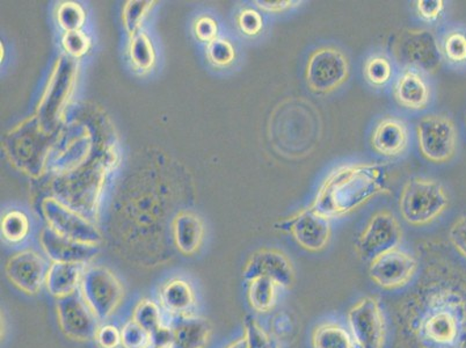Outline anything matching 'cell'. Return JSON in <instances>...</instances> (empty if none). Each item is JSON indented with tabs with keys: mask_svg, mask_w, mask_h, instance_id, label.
Masks as SVG:
<instances>
[{
	"mask_svg": "<svg viewBox=\"0 0 466 348\" xmlns=\"http://www.w3.org/2000/svg\"><path fill=\"white\" fill-rule=\"evenodd\" d=\"M389 169L380 164H351L326 178L312 206L328 219L357 210L377 195L389 193Z\"/></svg>",
	"mask_w": 466,
	"mask_h": 348,
	"instance_id": "obj_1",
	"label": "cell"
},
{
	"mask_svg": "<svg viewBox=\"0 0 466 348\" xmlns=\"http://www.w3.org/2000/svg\"><path fill=\"white\" fill-rule=\"evenodd\" d=\"M465 322V310L459 297L448 292L428 294L410 321V329L422 348H451Z\"/></svg>",
	"mask_w": 466,
	"mask_h": 348,
	"instance_id": "obj_2",
	"label": "cell"
},
{
	"mask_svg": "<svg viewBox=\"0 0 466 348\" xmlns=\"http://www.w3.org/2000/svg\"><path fill=\"white\" fill-rule=\"evenodd\" d=\"M449 197L438 180L415 177L401 189L400 210L410 226L422 227L434 222L446 211Z\"/></svg>",
	"mask_w": 466,
	"mask_h": 348,
	"instance_id": "obj_3",
	"label": "cell"
},
{
	"mask_svg": "<svg viewBox=\"0 0 466 348\" xmlns=\"http://www.w3.org/2000/svg\"><path fill=\"white\" fill-rule=\"evenodd\" d=\"M79 294L96 320L106 322L121 307L125 287L121 280L107 267L86 266L80 282Z\"/></svg>",
	"mask_w": 466,
	"mask_h": 348,
	"instance_id": "obj_4",
	"label": "cell"
},
{
	"mask_svg": "<svg viewBox=\"0 0 466 348\" xmlns=\"http://www.w3.org/2000/svg\"><path fill=\"white\" fill-rule=\"evenodd\" d=\"M349 57L336 46H320L310 55L305 67V80L316 95L336 91L350 77Z\"/></svg>",
	"mask_w": 466,
	"mask_h": 348,
	"instance_id": "obj_5",
	"label": "cell"
},
{
	"mask_svg": "<svg viewBox=\"0 0 466 348\" xmlns=\"http://www.w3.org/2000/svg\"><path fill=\"white\" fill-rule=\"evenodd\" d=\"M419 148L427 160L448 163L456 155L459 133L451 118L442 114L423 117L417 126Z\"/></svg>",
	"mask_w": 466,
	"mask_h": 348,
	"instance_id": "obj_6",
	"label": "cell"
},
{
	"mask_svg": "<svg viewBox=\"0 0 466 348\" xmlns=\"http://www.w3.org/2000/svg\"><path fill=\"white\" fill-rule=\"evenodd\" d=\"M402 231L396 216L380 210L371 216L367 227L355 243V251L363 261H372L390 250L400 248Z\"/></svg>",
	"mask_w": 466,
	"mask_h": 348,
	"instance_id": "obj_7",
	"label": "cell"
},
{
	"mask_svg": "<svg viewBox=\"0 0 466 348\" xmlns=\"http://www.w3.org/2000/svg\"><path fill=\"white\" fill-rule=\"evenodd\" d=\"M396 54L410 69L434 74L442 63L440 42L426 29H410L397 40Z\"/></svg>",
	"mask_w": 466,
	"mask_h": 348,
	"instance_id": "obj_8",
	"label": "cell"
},
{
	"mask_svg": "<svg viewBox=\"0 0 466 348\" xmlns=\"http://www.w3.org/2000/svg\"><path fill=\"white\" fill-rule=\"evenodd\" d=\"M349 326L358 348H383L385 321L375 297H363L349 312Z\"/></svg>",
	"mask_w": 466,
	"mask_h": 348,
	"instance_id": "obj_9",
	"label": "cell"
},
{
	"mask_svg": "<svg viewBox=\"0 0 466 348\" xmlns=\"http://www.w3.org/2000/svg\"><path fill=\"white\" fill-rule=\"evenodd\" d=\"M281 226L300 248L310 252L323 251L332 236L330 220L318 213L312 205L286 220Z\"/></svg>",
	"mask_w": 466,
	"mask_h": 348,
	"instance_id": "obj_10",
	"label": "cell"
},
{
	"mask_svg": "<svg viewBox=\"0 0 466 348\" xmlns=\"http://www.w3.org/2000/svg\"><path fill=\"white\" fill-rule=\"evenodd\" d=\"M56 312L59 329L66 338L77 343L95 341L100 322L93 315L79 292L57 300Z\"/></svg>",
	"mask_w": 466,
	"mask_h": 348,
	"instance_id": "obj_11",
	"label": "cell"
},
{
	"mask_svg": "<svg viewBox=\"0 0 466 348\" xmlns=\"http://www.w3.org/2000/svg\"><path fill=\"white\" fill-rule=\"evenodd\" d=\"M417 271L418 261L412 254L400 248L380 254L372 259L370 266V279L384 290L405 287Z\"/></svg>",
	"mask_w": 466,
	"mask_h": 348,
	"instance_id": "obj_12",
	"label": "cell"
},
{
	"mask_svg": "<svg viewBox=\"0 0 466 348\" xmlns=\"http://www.w3.org/2000/svg\"><path fill=\"white\" fill-rule=\"evenodd\" d=\"M294 265L285 252L278 249H260L251 254L243 269L245 281L267 277L274 280L279 288L291 290L296 275Z\"/></svg>",
	"mask_w": 466,
	"mask_h": 348,
	"instance_id": "obj_13",
	"label": "cell"
},
{
	"mask_svg": "<svg viewBox=\"0 0 466 348\" xmlns=\"http://www.w3.org/2000/svg\"><path fill=\"white\" fill-rule=\"evenodd\" d=\"M49 267L39 253L25 250L8 259L5 273L10 282L27 295L39 294L46 284Z\"/></svg>",
	"mask_w": 466,
	"mask_h": 348,
	"instance_id": "obj_14",
	"label": "cell"
},
{
	"mask_svg": "<svg viewBox=\"0 0 466 348\" xmlns=\"http://www.w3.org/2000/svg\"><path fill=\"white\" fill-rule=\"evenodd\" d=\"M46 216L50 229L66 239L96 246L101 241L100 232L95 226L66 208L48 205L46 208Z\"/></svg>",
	"mask_w": 466,
	"mask_h": 348,
	"instance_id": "obj_15",
	"label": "cell"
},
{
	"mask_svg": "<svg viewBox=\"0 0 466 348\" xmlns=\"http://www.w3.org/2000/svg\"><path fill=\"white\" fill-rule=\"evenodd\" d=\"M40 243L46 256L53 262L87 265L97 253L96 245L66 239L50 228L42 231Z\"/></svg>",
	"mask_w": 466,
	"mask_h": 348,
	"instance_id": "obj_16",
	"label": "cell"
},
{
	"mask_svg": "<svg viewBox=\"0 0 466 348\" xmlns=\"http://www.w3.org/2000/svg\"><path fill=\"white\" fill-rule=\"evenodd\" d=\"M409 141L408 126L397 118L380 120L371 135V146L377 154L392 159L404 154Z\"/></svg>",
	"mask_w": 466,
	"mask_h": 348,
	"instance_id": "obj_17",
	"label": "cell"
},
{
	"mask_svg": "<svg viewBox=\"0 0 466 348\" xmlns=\"http://www.w3.org/2000/svg\"><path fill=\"white\" fill-rule=\"evenodd\" d=\"M431 87L420 71L408 69L402 72L395 85L397 103L406 109L422 110L430 104Z\"/></svg>",
	"mask_w": 466,
	"mask_h": 348,
	"instance_id": "obj_18",
	"label": "cell"
},
{
	"mask_svg": "<svg viewBox=\"0 0 466 348\" xmlns=\"http://www.w3.org/2000/svg\"><path fill=\"white\" fill-rule=\"evenodd\" d=\"M171 328L175 338L172 348H206L213 333L209 321L194 313L176 317Z\"/></svg>",
	"mask_w": 466,
	"mask_h": 348,
	"instance_id": "obj_19",
	"label": "cell"
},
{
	"mask_svg": "<svg viewBox=\"0 0 466 348\" xmlns=\"http://www.w3.org/2000/svg\"><path fill=\"white\" fill-rule=\"evenodd\" d=\"M87 265L53 262L46 278V287L49 294L57 300L79 292L80 282Z\"/></svg>",
	"mask_w": 466,
	"mask_h": 348,
	"instance_id": "obj_20",
	"label": "cell"
},
{
	"mask_svg": "<svg viewBox=\"0 0 466 348\" xmlns=\"http://www.w3.org/2000/svg\"><path fill=\"white\" fill-rule=\"evenodd\" d=\"M160 304L175 317L192 315L197 295L192 284L182 279L169 280L159 292Z\"/></svg>",
	"mask_w": 466,
	"mask_h": 348,
	"instance_id": "obj_21",
	"label": "cell"
},
{
	"mask_svg": "<svg viewBox=\"0 0 466 348\" xmlns=\"http://www.w3.org/2000/svg\"><path fill=\"white\" fill-rule=\"evenodd\" d=\"M205 229L200 219L189 213L180 214L173 223V240L185 256H193L202 244Z\"/></svg>",
	"mask_w": 466,
	"mask_h": 348,
	"instance_id": "obj_22",
	"label": "cell"
},
{
	"mask_svg": "<svg viewBox=\"0 0 466 348\" xmlns=\"http://www.w3.org/2000/svg\"><path fill=\"white\" fill-rule=\"evenodd\" d=\"M278 283L267 277H258L248 281V300L254 312H269L277 304Z\"/></svg>",
	"mask_w": 466,
	"mask_h": 348,
	"instance_id": "obj_23",
	"label": "cell"
},
{
	"mask_svg": "<svg viewBox=\"0 0 466 348\" xmlns=\"http://www.w3.org/2000/svg\"><path fill=\"white\" fill-rule=\"evenodd\" d=\"M313 348H358L350 331L338 322H323L313 331Z\"/></svg>",
	"mask_w": 466,
	"mask_h": 348,
	"instance_id": "obj_24",
	"label": "cell"
},
{
	"mask_svg": "<svg viewBox=\"0 0 466 348\" xmlns=\"http://www.w3.org/2000/svg\"><path fill=\"white\" fill-rule=\"evenodd\" d=\"M442 58L455 67H466V28L461 26L448 29L440 41Z\"/></svg>",
	"mask_w": 466,
	"mask_h": 348,
	"instance_id": "obj_25",
	"label": "cell"
},
{
	"mask_svg": "<svg viewBox=\"0 0 466 348\" xmlns=\"http://www.w3.org/2000/svg\"><path fill=\"white\" fill-rule=\"evenodd\" d=\"M133 321L150 334L154 333L163 325L162 308L154 300L143 299L134 309Z\"/></svg>",
	"mask_w": 466,
	"mask_h": 348,
	"instance_id": "obj_26",
	"label": "cell"
},
{
	"mask_svg": "<svg viewBox=\"0 0 466 348\" xmlns=\"http://www.w3.org/2000/svg\"><path fill=\"white\" fill-rule=\"evenodd\" d=\"M392 65L388 57L375 55L367 59L363 67L364 78L374 87H383L392 77Z\"/></svg>",
	"mask_w": 466,
	"mask_h": 348,
	"instance_id": "obj_27",
	"label": "cell"
},
{
	"mask_svg": "<svg viewBox=\"0 0 466 348\" xmlns=\"http://www.w3.org/2000/svg\"><path fill=\"white\" fill-rule=\"evenodd\" d=\"M29 233V220L27 216L20 211H11L4 216L2 220V235L4 240L12 244L20 243Z\"/></svg>",
	"mask_w": 466,
	"mask_h": 348,
	"instance_id": "obj_28",
	"label": "cell"
},
{
	"mask_svg": "<svg viewBox=\"0 0 466 348\" xmlns=\"http://www.w3.org/2000/svg\"><path fill=\"white\" fill-rule=\"evenodd\" d=\"M130 58L137 69L141 71L151 69L155 63V52L149 37L146 36H135L130 45Z\"/></svg>",
	"mask_w": 466,
	"mask_h": 348,
	"instance_id": "obj_29",
	"label": "cell"
},
{
	"mask_svg": "<svg viewBox=\"0 0 466 348\" xmlns=\"http://www.w3.org/2000/svg\"><path fill=\"white\" fill-rule=\"evenodd\" d=\"M151 343V334L133 320L127 322L121 329L122 348H146Z\"/></svg>",
	"mask_w": 466,
	"mask_h": 348,
	"instance_id": "obj_30",
	"label": "cell"
},
{
	"mask_svg": "<svg viewBox=\"0 0 466 348\" xmlns=\"http://www.w3.org/2000/svg\"><path fill=\"white\" fill-rule=\"evenodd\" d=\"M208 59L215 67H226L232 65L236 58L235 48L230 42L215 40L208 46Z\"/></svg>",
	"mask_w": 466,
	"mask_h": 348,
	"instance_id": "obj_31",
	"label": "cell"
},
{
	"mask_svg": "<svg viewBox=\"0 0 466 348\" xmlns=\"http://www.w3.org/2000/svg\"><path fill=\"white\" fill-rule=\"evenodd\" d=\"M85 14L83 8L75 3L63 4L58 10V21L67 32H77L83 26Z\"/></svg>",
	"mask_w": 466,
	"mask_h": 348,
	"instance_id": "obj_32",
	"label": "cell"
},
{
	"mask_svg": "<svg viewBox=\"0 0 466 348\" xmlns=\"http://www.w3.org/2000/svg\"><path fill=\"white\" fill-rule=\"evenodd\" d=\"M244 338L247 339L248 348H274L269 335L254 318L245 322Z\"/></svg>",
	"mask_w": 466,
	"mask_h": 348,
	"instance_id": "obj_33",
	"label": "cell"
},
{
	"mask_svg": "<svg viewBox=\"0 0 466 348\" xmlns=\"http://www.w3.org/2000/svg\"><path fill=\"white\" fill-rule=\"evenodd\" d=\"M237 23H238L240 31L245 36L251 37L259 36L264 28V20H262L261 15L253 8H245L241 11Z\"/></svg>",
	"mask_w": 466,
	"mask_h": 348,
	"instance_id": "obj_34",
	"label": "cell"
},
{
	"mask_svg": "<svg viewBox=\"0 0 466 348\" xmlns=\"http://www.w3.org/2000/svg\"><path fill=\"white\" fill-rule=\"evenodd\" d=\"M151 5L150 2H129L124 12L126 28L129 33L135 34L141 25L144 16Z\"/></svg>",
	"mask_w": 466,
	"mask_h": 348,
	"instance_id": "obj_35",
	"label": "cell"
},
{
	"mask_svg": "<svg viewBox=\"0 0 466 348\" xmlns=\"http://www.w3.org/2000/svg\"><path fill=\"white\" fill-rule=\"evenodd\" d=\"M95 341L100 348H118L121 346V329L112 324L100 325Z\"/></svg>",
	"mask_w": 466,
	"mask_h": 348,
	"instance_id": "obj_36",
	"label": "cell"
},
{
	"mask_svg": "<svg viewBox=\"0 0 466 348\" xmlns=\"http://www.w3.org/2000/svg\"><path fill=\"white\" fill-rule=\"evenodd\" d=\"M88 39L83 33L77 32H66L65 37H63V46L67 53L74 55V56H82L87 52Z\"/></svg>",
	"mask_w": 466,
	"mask_h": 348,
	"instance_id": "obj_37",
	"label": "cell"
},
{
	"mask_svg": "<svg viewBox=\"0 0 466 348\" xmlns=\"http://www.w3.org/2000/svg\"><path fill=\"white\" fill-rule=\"evenodd\" d=\"M417 11L422 20L427 23H434L443 14L444 2L442 0H419Z\"/></svg>",
	"mask_w": 466,
	"mask_h": 348,
	"instance_id": "obj_38",
	"label": "cell"
},
{
	"mask_svg": "<svg viewBox=\"0 0 466 348\" xmlns=\"http://www.w3.org/2000/svg\"><path fill=\"white\" fill-rule=\"evenodd\" d=\"M195 36H197L198 40L201 42H207V44H211L218 36V24L214 19H211L210 16H202V18L197 21L195 24Z\"/></svg>",
	"mask_w": 466,
	"mask_h": 348,
	"instance_id": "obj_39",
	"label": "cell"
},
{
	"mask_svg": "<svg viewBox=\"0 0 466 348\" xmlns=\"http://www.w3.org/2000/svg\"><path fill=\"white\" fill-rule=\"evenodd\" d=\"M449 239L457 251L466 259V215L461 216L452 224L449 231Z\"/></svg>",
	"mask_w": 466,
	"mask_h": 348,
	"instance_id": "obj_40",
	"label": "cell"
},
{
	"mask_svg": "<svg viewBox=\"0 0 466 348\" xmlns=\"http://www.w3.org/2000/svg\"><path fill=\"white\" fill-rule=\"evenodd\" d=\"M257 6L267 14H281L299 5L295 0H258Z\"/></svg>",
	"mask_w": 466,
	"mask_h": 348,
	"instance_id": "obj_41",
	"label": "cell"
},
{
	"mask_svg": "<svg viewBox=\"0 0 466 348\" xmlns=\"http://www.w3.org/2000/svg\"><path fill=\"white\" fill-rule=\"evenodd\" d=\"M173 330L171 326L162 325L154 333H151V343L159 348L173 347Z\"/></svg>",
	"mask_w": 466,
	"mask_h": 348,
	"instance_id": "obj_42",
	"label": "cell"
},
{
	"mask_svg": "<svg viewBox=\"0 0 466 348\" xmlns=\"http://www.w3.org/2000/svg\"><path fill=\"white\" fill-rule=\"evenodd\" d=\"M227 348H248L247 339L240 338L238 341L231 343Z\"/></svg>",
	"mask_w": 466,
	"mask_h": 348,
	"instance_id": "obj_43",
	"label": "cell"
},
{
	"mask_svg": "<svg viewBox=\"0 0 466 348\" xmlns=\"http://www.w3.org/2000/svg\"><path fill=\"white\" fill-rule=\"evenodd\" d=\"M146 348H159V347H157V346H155V345H152V343H150V345H149V346H147V347H146Z\"/></svg>",
	"mask_w": 466,
	"mask_h": 348,
	"instance_id": "obj_44",
	"label": "cell"
},
{
	"mask_svg": "<svg viewBox=\"0 0 466 348\" xmlns=\"http://www.w3.org/2000/svg\"><path fill=\"white\" fill-rule=\"evenodd\" d=\"M465 122H466V114H465Z\"/></svg>",
	"mask_w": 466,
	"mask_h": 348,
	"instance_id": "obj_45",
	"label": "cell"
}]
</instances>
